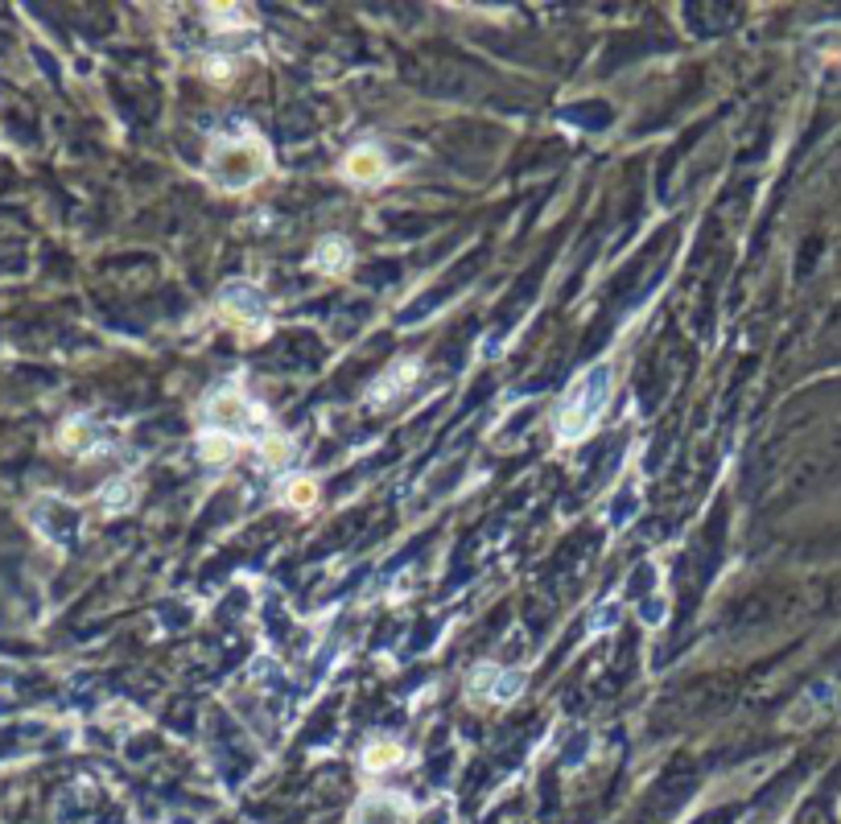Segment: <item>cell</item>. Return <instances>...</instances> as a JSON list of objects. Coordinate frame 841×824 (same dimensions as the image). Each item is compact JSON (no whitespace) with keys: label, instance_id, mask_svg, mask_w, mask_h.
<instances>
[{"label":"cell","instance_id":"5b68a950","mask_svg":"<svg viewBox=\"0 0 841 824\" xmlns=\"http://www.w3.org/2000/svg\"><path fill=\"white\" fill-rule=\"evenodd\" d=\"M29 528L38 532L46 544L66 548V544H75V536L83 528V515H79L75 503H66L58 495H42V499L29 503Z\"/></svg>","mask_w":841,"mask_h":824},{"label":"cell","instance_id":"9a60e30c","mask_svg":"<svg viewBox=\"0 0 841 824\" xmlns=\"http://www.w3.org/2000/svg\"><path fill=\"white\" fill-rule=\"evenodd\" d=\"M203 458L207 462H223V458H231V450H235V441L231 437H223V433H203Z\"/></svg>","mask_w":841,"mask_h":824},{"label":"cell","instance_id":"ac0fdd59","mask_svg":"<svg viewBox=\"0 0 841 824\" xmlns=\"http://www.w3.org/2000/svg\"><path fill=\"white\" fill-rule=\"evenodd\" d=\"M289 454H293V450H289V441H285V437H268V441H264V462H268V466L289 462Z\"/></svg>","mask_w":841,"mask_h":824},{"label":"cell","instance_id":"6da1fadb","mask_svg":"<svg viewBox=\"0 0 841 824\" xmlns=\"http://www.w3.org/2000/svg\"><path fill=\"white\" fill-rule=\"evenodd\" d=\"M611 392H615V367H611V359H602L590 371H582L578 380L569 384V392H565V400L557 408V441H565V445L582 441L598 425L602 412H607Z\"/></svg>","mask_w":841,"mask_h":824},{"label":"cell","instance_id":"8fae6325","mask_svg":"<svg viewBox=\"0 0 841 824\" xmlns=\"http://www.w3.org/2000/svg\"><path fill=\"white\" fill-rule=\"evenodd\" d=\"M347 264H351L347 239H322L318 252H314V268H322V272H343Z\"/></svg>","mask_w":841,"mask_h":824},{"label":"cell","instance_id":"2e32d148","mask_svg":"<svg viewBox=\"0 0 841 824\" xmlns=\"http://www.w3.org/2000/svg\"><path fill=\"white\" fill-rule=\"evenodd\" d=\"M499 676H503L499 668L483 664V668H475V672H470V689H475V693H491V697H495V684H499Z\"/></svg>","mask_w":841,"mask_h":824},{"label":"cell","instance_id":"7a4b0ae2","mask_svg":"<svg viewBox=\"0 0 841 824\" xmlns=\"http://www.w3.org/2000/svg\"><path fill=\"white\" fill-rule=\"evenodd\" d=\"M833 478H841V429H829L821 441H813L809 450L792 458V466L784 470V495L788 499L817 495Z\"/></svg>","mask_w":841,"mask_h":824},{"label":"cell","instance_id":"277c9868","mask_svg":"<svg viewBox=\"0 0 841 824\" xmlns=\"http://www.w3.org/2000/svg\"><path fill=\"white\" fill-rule=\"evenodd\" d=\"M256 425H264V417L240 388H215L203 404V433H223L235 441L244 433H256Z\"/></svg>","mask_w":841,"mask_h":824},{"label":"cell","instance_id":"52a82bcc","mask_svg":"<svg viewBox=\"0 0 841 824\" xmlns=\"http://www.w3.org/2000/svg\"><path fill=\"white\" fill-rule=\"evenodd\" d=\"M351 824H413V804L392 792H372L359 800Z\"/></svg>","mask_w":841,"mask_h":824},{"label":"cell","instance_id":"5bb4252c","mask_svg":"<svg viewBox=\"0 0 841 824\" xmlns=\"http://www.w3.org/2000/svg\"><path fill=\"white\" fill-rule=\"evenodd\" d=\"M314 499H318V483H314V478H297V483L285 487V503L289 507H310Z\"/></svg>","mask_w":841,"mask_h":824},{"label":"cell","instance_id":"4fadbf2b","mask_svg":"<svg viewBox=\"0 0 841 824\" xmlns=\"http://www.w3.org/2000/svg\"><path fill=\"white\" fill-rule=\"evenodd\" d=\"M400 759H405V754H400V746H392V742H376V746L363 750V767L367 771H384V767H392Z\"/></svg>","mask_w":841,"mask_h":824},{"label":"cell","instance_id":"ba28073f","mask_svg":"<svg viewBox=\"0 0 841 824\" xmlns=\"http://www.w3.org/2000/svg\"><path fill=\"white\" fill-rule=\"evenodd\" d=\"M384 174H388V161L380 149H355L343 161V178L355 186H376V182H384Z\"/></svg>","mask_w":841,"mask_h":824},{"label":"cell","instance_id":"3957f363","mask_svg":"<svg viewBox=\"0 0 841 824\" xmlns=\"http://www.w3.org/2000/svg\"><path fill=\"white\" fill-rule=\"evenodd\" d=\"M211 174L227 190H244L260 174H268V149L260 141H252V136H240V141H215Z\"/></svg>","mask_w":841,"mask_h":824},{"label":"cell","instance_id":"30bf717a","mask_svg":"<svg viewBox=\"0 0 841 824\" xmlns=\"http://www.w3.org/2000/svg\"><path fill=\"white\" fill-rule=\"evenodd\" d=\"M132 499H137V487H132L128 478H112V483H108L104 491L95 495L99 511H108V515H120V511H128V507H132Z\"/></svg>","mask_w":841,"mask_h":824},{"label":"cell","instance_id":"9c48e42d","mask_svg":"<svg viewBox=\"0 0 841 824\" xmlns=\"http://www.w3.org/2000/svg\"><path fill=\"white\" fill-rule=\"evenodd\" d=\"M95 441H99V429L91 417H66L58 429V445L66 454H87V450H95Z\"/></svg>","mask_w":841,"mask_h":824},{"label":"cell","instance_id":"8992f818","mask_svg":"<svg viewBox=\"0 0 841 824\" xmlns=\"http://www.w3.org/2000/svg\"><path fill=\"white\" fill-rule=\"evenodd\" d=\"M219 305H223L227 322L240 326V330H252V334H256V330L268 326V318H264V301H260L248 285H227L223 297H219Z\"/></svg>","mask_w":841,"mask_h":824},{"label":"cell","instance_id":"7c38bea8","mask_svg":"<svg viewBox=\"0 0 841 824\" xmlns=\"http://www.w3.org/2000/svg\"><path fill=\"white\" fill-rule=\"evenodd\" d=\"M804 602H809V610H817V614H841V577L829 581L825 590H809Z\"/></svg>","mask_w":841,"mask_h":824},{"label":"cell","instance_id":"e0dca14e","mask_svg":"<svg viewBox=\"0 0 841 824\" xmlns=\"http://www.w3.org/2000/svg\"><path fill=\"white\" fill-rule=\"evenodd\" d=\"M520 689H524V676L520 672H503L499 684H495V701H512Z\"/></svg>","mask_w":841,"mask_h":824}]
</instances>
